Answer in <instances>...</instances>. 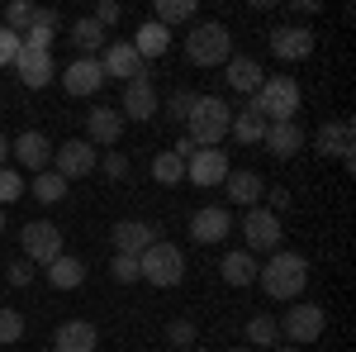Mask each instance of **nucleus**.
I'll use <instances>...</instances> for the list:
<instances>
[{"label": "nucleus", "mask_w": 356, "mask_h": 352, "mask_svg": "<svg viewBox=\"0 0 356 352\" xmlns=\"http://www.w3.org/2000/svg\"><path fill=\"white\" fill-rule=\"evenodd\" d=\"M257 281L271 300H300L309 286V262L300 252H271V262L257 267Z\"/></svg>", "instance_id": "1"}, {"label": "nucleus", "mask_w": 356, "mask_h": 352, "mask_svg": "<svg viewBox=\"0 0 356 352\" xmlns=\"http://www.w3.org/2000/svg\"><path fill=\"white\" fill-rule=\"evenodd\" d=\"M228 124H233V105L219 100V95H200L191 119H186V138H191L195 148H219L223 138H228Z\"/></svg>", "instance_id": "2"}, {"label": "nucleus", "mask_w": 356, "mask_h": 352, "mask_svg": "<svg viewBox=\"0 0 356 352\" xmlns=\"http://www.w3.org/2000/svg\"><path fill=\"white\" fill-rule=\"evenodd\" d=\"M300 86H295V77H266V82L257 86V95H252V105H257V114L266 119V124H290L295 114H300Z\"/></svg>", "instance_id": "3"}, {"label": "nucleus", "mask_w": 356, "mask_h": 352, "mask_svg": "<svg viewBox=\"0 0 356 352\" xmlns=\"http://www.w3.org/2000/svg\"><path fill=\"white\" fill-rule=\"evenodd\" d=\"M186 57H191L195 67H223L233 57V33L223 24H214V20L195 24L191 38H186Z\"/></svg>", "instance_id": "4"}, {"label": "nucleus", "mask_w": 356, "mask_h": 352, "mask_svg": "<svg viewBox=\"0 0 356 352\" xmlns=\"http://www.w3.org/2000/svg\"><path fill=\"white\" fill-rule=\"evenodd\" d=\"M138 271H143L147 286H162V291H166V286H181V276H186V257H181V247H176V243H162V238H157V243L138 257Z\"/></svg>", "instance_id": "5"}, {"label": "nucleus", "mask_w": 356, "mask_h": 352, "mask_svg": "<svg viewBox=\"0 0 356 352\" xmlns=\"http://www.w3.org/2000/svg\"><path fill=\"white\" fill-rule=\"evenodd\" d=\"M228 171H233V162H228V153H223V148H195L191 158H186V181H195L200 190L223 186V181H228Z\"/></svg>", "instance_id": "6"}, {"label": "nucleus", "mask_w": 356, "mask_h": 352, "mask_svg": "<svg viewBox=\"0 0 356 352\" xmlns=\"http://www.w3.org/2000/svg\"><path fill=\"white\" fill-rule=\"evenodd\" d=\"M275 324H280V333L290 343H318V333L328 328V314L318 305H290L285 319H275Z\"/></svg>", "instance_id": "7"}, {"label": "nucleus", "mask_w": 356, "mask_h": 352, "mask_svg": "<svg viewBox=\"0 0 356 352\" xmlns=\"http://www.w3.org/2000/svg\"><path fill=\"white\" fill-rule=\"evenodd\" d=\"M280 215L271 210H247L243 219V238H247V252L257 257V252H280Z\"/></svg>", "instance_id": "8"}, {"label": "nucleus", "mask_w": 356, "mask_h": 352, "mask_svg": "<svg viewBox=\"0 0 356 352\" xmlns=\"http://www.w3.org/2000/svg\"><path fill=\"white\" fill-rule=\"evenodd\" d=\"M53 171L62 181H76V176H90L95 171V148L86 138H67L62 148H53Z\"/></svg>", "instance_id": "9"}, {"label": "nucleus", "mask_w": 356, "mask_h": 352, "mask_svg": "<svg viewBox=\"0 0 356 352\" xmlns=\"http://www.w3.org/2000/svg\"><path fill=\"white\" fill-rule=\"evenodd\" d=\"M24 257L29 262H53V257H62V229L57 224H48V219H33V224H24Z\"/></svg>", "instance_id": "10"}, {"label": "nucleus", "mask_w": 356, "mask_h": 352, "mask_svg": "<svg viewBox=\"0 0 356 352\" xmlns=\"http://www.w3.org/2000/svg\"><path fill=\"white\" fill-rule=\"evenodd\" d=\"M105 86V72H100V57H76L62 67V91L67 95H95Z\"/></svg>", "instance_id": "11"}, {"label": "nucleus", "mask_w": 356, "mask_h": 352, "mask_svg": "<svg viewBox=\"0 0 356 352\" xmlns=\"http://www.w3.org/2000/svg\"><path fill=\"white\" fill-rule=\"evenodd\" d=\"M152 243H157V224H147V219H124V224H114V252L143 257Z\"/></svg>", "instance_id": "12"}, {"label": "nucleus", "mask_w": 356, "mask_h": 352, "mask_svg": "<svg viewBox=\"0 0 356 352\" xmlns=\"http://www.w3.org/2000/svg\"><path fill=\"white\" fill-rule=\"evenodd\" d=\"M233 234V215L223 210V205H204V210H195L191 219V238L195 243H223Z\"/></svg>", "instance_id": "13"}, {"label": "nucleus", "mask_w": 356, "mask_h": 352, "mask_svg": "<svg viewBox=\"0 0 356 352\" xmlns=\"http://www.w3.org/2000/svg\"><path fill=\"white\" fill-rule=\"evenodd\" d=\"M100 72H105V77H119L124 86L138 82V77H147V72H143V57L134 53V43H110L105 57H100Z\"/></svg>", "instance_id": "14"}, {"label": "nucleus", "mask_w": 356, "mask_h": 352, "mask_svg": "<svg viewBox=\"0 0 356 352\" xmlns=\"http://www.w3.org/2000/svg\"><path fill=\"white\" fill-rule=\"evenodd\" d=\"M271 53L275 57H285V62H300V57L314 53V29H304V24H280L271 33Z\"/></svg>", "instance_id": "15"}, {"label": "nucleus", "mask_w": 356, "mask_h": 352, "mask_svg": "<svg viewBox=\"0 0 356 352\" xmlns=\"http://www.w3.org/2000/svg\"><path fill=\"white\" fill-rule=\"evenodd\" d=\"M15 72H19V82H24L29 91H43V86L57 77V62H53V53H33V48H19V57H15Z\"/></svg>", "instance_id": "16"}, {"label": "nucleus", "mask_w": 356, "mask_h": 352, "mask_svg": "<svg viewBox=\"0 0 356 352\" xmlns=\"http://www.w3.org/2000/svg\"><path fill=\"white\" fill-rule=\"evenodd\" d=\"M95 343H100V333H95L90 319H67L53 333V348L48 352H95Z\"/></svg>", "instance_id": "17"}, {"label": "nucleus", "mask_w": 356, "mask_h": 352, "mask_svg": "<svg viewBox=\"0 0 356 352\" xmlns=\"http://www.w3.org/2000/svg\"><path fill=\"white\" fill-rule=\"evenodd\" d=\"M314 143H318L323 158H342L347 167L356 162V158H352V119H332V124H323Z\"/></svg>", "instance_id": "18"}, {"label": "nucleus", "mask_w": 356, "mask_h": 352, "mask_svg": "<svg viewBox=\"0 0 356 352\" xmlns=\"http://www.w3.org/2000/svg\"><path fill=\"white\" fill-rule=\"evenodd\" d=\"M15 158H19L29 171H48V162H53V143H48V134L29 129V134L15 138Z\"/></svg>", "instance_id": "19"}, {"label": "nucleus", "mask_w": 356, "mask_h": 352, "mask_svg": "<svg viewBox=\"0 0 356 352\" xmlns=\"http://www.w3.org/2000/svg\"><path fill=\"white\" fill-rule=\"evenodd\" d=\"M261 143H266V153H271V158L290 162V158L304 148V129L295 124V119H290V124H266V138H261Z\"/></svg>", "instance_id": "20"}, {"label": "nucleus", "mask_w": 356, "mask_h": 352, "mask_svg": "<svg viewBox=\"0 0 356 352\" xmlns=\"http://www.w3.org/2000/svg\"><path fill=\"white\" fill-rule=\"evenodd\" d=\"M119 134H124V114L119 109H90L86 114V143L95 148V143H119Z\"/></svg>", "instance_id": "21"}, {"label": "nucleus", "mask_w": 356, "mask_h": 352, "mask_svg": "<svg viewBox=\"0 0 356 352\" xmlns=\"http://www.w3.org/2000/svg\"><path fill=\"white\" fill-rule=\"evenodd\" d=\"M124 114H129V119H138V124L157 114V91H152V82H147V77H138V82L124 86Z\"/></svg>", "instance_id": "22"}, {"label": "nucleus", "mask_w": 356, "mask_h": 352, "mask_svg": "<svg viewBox=\"0 0 356 352\" xmlns=\"http://www.w3.org/2000/svg\"><path fill=\"white\" fill-rule=\"evenodd\" d=\"M223 72H228V86H233V91H243V95H257V86L266 82V72H261V62H257V57H228V62H223Z\"/></svg>", "instance_id": "23"}, {"label": "nucleus", "mask_w": 356, "mask_h": 352, "mask_svg": "<svg viewBox=\"0 0 356 352\" xmlns=\"http://www.w3.org/2000/svg\"><path fill=\"white\" fill-rule=\"evenodd\" d=\"M228 200H238V205H247V210H257V200L266 195V181L257 176V171H228Z\"/></svg>", "instance_id": "24"}, {"label": "nucleus", "mask_w": 356, "mask_h": 352, "mask_svg": "<svg viewBox=\"0 0 356 352\" xmlns=\"http://www.w3.org/2000/svg\"><path fill=\"white\" fill-rule=\"evenodd\" d=\"M228 134L238 138V143H261V138H266V119L257 114L252 95H247V105H243V109H233V124H228Z\"/></svg>", "instance_id": "25"}, {"label": "nucleus", "mask_w": 356, "mask_h": 352, "mask_svg": "<svg viewBox=\"0 0 356 352\" xmlns=\"http://www.w3.org/2000/svg\"><path fill=\"white\" fill-rule=\"evenodd\" d=\"M48 281H53L57 291H76V286L86 281V262H81V257H72V252H62V257L48 262Z\"/></svg>", "instance_id": "26"}, {"label": "nucleus", "mask_w": 356, "mask_h": 352, "mask_svg": "<svg viewBox=\"0 0 356 352\" xmlns=\"http://www.w3.org/2000/svg\"><path fill=\"white\" fill-rule=\"evenodd\" d=\"M166 48H171V29H162L157 20H147V24L138 29V38H134V53L147 62V57H162Z\"/></svg>", "instance_id": "27"}, {"label": "nucleus", "mask_w": 356, "mask_h": 352, "mask_svg": "<svg viewBox=\"0 0 356 352\" xmlns=\"http://www.w3.org/2000/svg\"><path fill=\"white\" fill-rule=\"evenodd\" d=\"M219 271H223V281H228V286H252V281H257V257H252V252H228V257H223L219 262Z\"/></svg>", "instance_id": "28"}, {"label": "nucleus", "mask_w": 356, "mask_h": 352, "mask_svg": "<svg viewBox=\"0 0 356 352\" xmlns=\"http://www.w3.org/2000/svg\"><path fill=\"white\" fill-rule=\"evenodd\" d=\"M152 181H157V186H181V181H186V162H181L176 153H157V158H152Z\"/></svg>", "instance_id": "29"}, {"label": "nucleus", "mask_w": 356, "mask_h": 352, "mask_svg": "<svg viewBox=\"0 0 356 352\" xmlns=\"http://www.w3.org/2000/svg\"><path fill=\"white\" fill-rule=\"evenodd\" d=\"M275 338H280V324H275L271 314H252L247 319V343L252 348H275Z\"/></svg>", "instance_id": "30"}, {"label": "nucleus", "mask_w": 356, "mask_h": 352, "mask_svg": "<svg viewBox=\"0 0 356 352\" xmlns=\"http://www.w3.org/2000/svg\"><path fill=\"white\" fill-rule=\"evenodd\" d=\"M62 195H67V181H62L57 171H38V176H33V200H38V205H57Z\"/></svg>", "instance_id": "31"}, {"label": "nucleus", "mask_w": 356, "mask_h": 352, "mask_svg": "<svg viewBox=\"0 0 356 352\" xmlns=\"http://www.w3.org/2000/svg\"><path fill=\"white\" fill-rule=\"evenodd\" d=\"M195 20V0H157V24L171 29V24H186Z\"/></svg>", "instance_id": "32"}, {"label": "nucleus", "mask_w": 356, "mask_h": 352, "mask_svg": "<svg viewBox=\"0 0 356 352\" xmlns=\"http://www.w3.org/2000/svg\"><path fill=\"white\" fill-rule=\"evenodd\" d=\"M100 38H105V29L95 24V20H90V15H86V20H76V24H72V43H76V48H81V53H95V48H100Z\"/></svg>", "instance_id": "33"}, {"label": "nucleus", "mask_w": 356, "mask_h": 352, "mask_svg": "<svg viewBox=\"0 0 356 352\" xmlns=\"http://www.w3.org/2000/svg\"><path fill=\"white\" fill-rule=\"evenodd\" d=\"M29 24H33V5H29V0H10V5H5V29L19 33V29H29Z\"/></svg>", "instance_id": "34"}, {"label": "nucleus", "mask_w": 356, "mask_h": 352, "mask_svg": "<svg viewBox=\"0 0 356 352\" xmlns=\"http://www.w3.org/2000/svg\"><path fill=\"white\" fill-rule=\"evenodd\" d=\"M24 338V314L19 309H0V343H19Z\"/></svg>", "instance_id": "35"}, {"label": "nucleus", "mask_w": 356, "mask_h": 352, "mask_svg": "<svg viewBox=\"0 0 356 352\" xmlns=\"http://www.w3.org/2000/svg\"><path fill=\"white\" fill-rule=\"evenodd\" d=\"M19 195H24V176L10 171V167H0V205H10V200H19Z\"/></svg>", "instance_id": "36"}, {"label": "nucleus", "mask_w": 356, "mask_h": 352, "mask_svg": "<svg viewBox=\"0 0 356 352\" xmlns=\"http://www.w3.org/2000/svg\"><path fill=\"white\" fill-rule=\"evenodd\" d=\"M195 100H200L195 91H171V100H166L171 119H181V124H186V119H191V109H195Z\"/></svg>", "instance_id": "37"}, {"label": "nucleus", "mask_w": 356, "mask_h": 352, "mask_svg": "<svg viewBox=\"0 0 356 352\" xmlns=\"http://www.w3.org/2000/svg\"><path fill=\"white\" fill-rule=\"evenodd\" d=\"M110 276H114V281H124V286H129V281H138V276H143V271H138V257H124V252H114Z\"/></svg>", "instance_id": "38"}, {"label": "nucleus", "mask_w": 356, "mask_h": 352, "mask_svg": "<svg viewBox=\"0 0 356 352\" xmlns=\"http://www.w3.org/2000/svg\"><path fill=\"white\" fill-rule=\"evenodd\" d=\"M19 48H24V43H19V33H10V29L0 24V67H10V62L19 57Z\"/></svg>", "instance_id": "39"}, {"label": "nucleus", "mask_w": 356, "mask_h": 352, "mask_svg": "<svg viewBox=\"0 0 356 352\" xmlns=\"http://www.w3.org/2000/svg\"><path fill=\"white\" fill-rule=\"evenodd\" d=\"M166 338H171V343H181V348H191V343H195V324H191V319H171Z\"/></svg>", "instance_id": "40"}, {"label": "nucleus", "mask_w": 356, "mask_h": 352, "mask_svg": "<svg viewBox=\"0 0 356 352\" xmlns=\"http://www.w3.org/2000/svg\"><path fill=\"white\" fill-rule=\"evenodd\" d=\"M119 15H124V10H119V5H114V0H100V5H95V15H90V20H95V24H100V29H110V24H119Z\"/></svg>", "instance_id": "41"}, {"label": "nucleus", "mask_w": 356, "mask_h": 352, "mask_svg": "<svg viewBox=\"0 0 356 352\" xmlns=\"http://www.w3.org/2000/svg\"><path fill=\"white\" fill-rule=\"evenodd\" d=\"M29 29H53V33H57V10H53V5H33V24H29ZM29 29H24V33H29Z\"/></svg>", "instance_id": "42"}, {"label": "nucleus", "mask_w": 356, "mask_h": 352, "mask_svg": "<svg viewBox=\"0 0 356 352\" xmlns=\"http://www.w3.org/2000/svg\"><path fill=\"white\" fill-rule=\"evenodd\" d=\"M105 176H110V181H124V176H129V158H124V153H110V158H105Z\"/></svg>", "instance_id": "43"}, {"label": "nucleus", "mask_w": 356, "mask_h": 352, "mask_svg": "<svg viewBox=\"0 0 356 352\" xmlns=\"http://www.w3.org/2000/svg\"><path fill=\"white\" fill-rule=\"evenodd\" d=\"M5 281H10V286H29V281H33V267H24V262H10V267H5Z\"/></svg>", "instance_id": "44"}, {"label": "nucleus", "mask_w": 356, "mask_h": 352, "mask_svg": "<svg viewBox=\"0 0 356 352\" xmlns=\"http://www.w3.org/2000/svg\"><path fill=\"white\" fill-rule=\"evenodd\" d=\"M290 205V190H271V215H280Z\"/></svg>", "instance_id": "45"}, {"label": "nucleus", "mask_w": 356, "mask_h": 352, "mask_svg": "<svg viewBox=\"0 0 356 352\" xmlns=\"http://www.w3.org/2000/svg\"><path fill=\"white\" fill-rule=\"evenodd\" d=\"M5 158H10V138L0 134V167H5Z\"/></svg>", "instance_id": "46"}, {"label": "nucleus", "mask_w": 356, "mask_h": 352, "mask_svg": "<svg viewBox=\"0 0 356 352\" xmlns=\"http://www.w3.org/2000/svg\"><path fill=\"white\" fill-rule=\"evenodd\" d=\"M271 352H300V348H271Z\"/></svg>", "instance_id": "47"}, {"label": "nucleus", "mask_w": 356, "mask_h": 352, "mask_svg": "<svg viewBox=\"0 0 356 352\" xmlns=\"http://www.w3.org/2000/svg\"><path fill=\"white\" fill-rule=\"evenodd\" d=\"M0 234H5V215H0Z\"/></svg>", "instance_id": "48"}, {"label": "nucleus", "mask_w": 356, "mask_h": 352, "mask_svg": "<svg viewBox=\"0 0 356 352\" xmlns=\"http://www.w3.org/2000/svg\"><path fill=\"white\" fill-rule=\"evenodd\" d=\"M233 352H252V348H233Z\"/></svg>", "instance_id": "49"}, {"label": "nucleus", "mask_w": 356, "mask_h": 352, "mask_svg": "<svg viewBox=\"0 0 356 352\" xmlns=\"http://www.w3.org/2000/svg\"><path fill=\"white\" fill-rule=\"evenodd\" d=\"M191 352H204V348H191Z\"/></svg>", "instance_id": "50"}]
</instances>
